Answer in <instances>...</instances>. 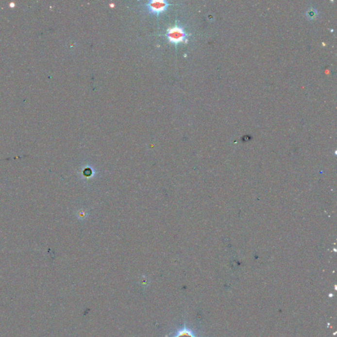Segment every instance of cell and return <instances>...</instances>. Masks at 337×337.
Wrapping results in <instances>:
<instances>
[{"label":"cell","mask_w":337,"mask_h":337,"mask_svg":"<svg viewBox=\"0 0 337 337\" xmlns=\"http://www.w3.org/2000/svg\"><path fill=\"white\" fill-rule=\"evenodd\" d=\"M186 36L187 34L184 29L179 25L170 28L166 33V37L168 41L175 45L185 42Z\"/></svg>","instance_id":"obj_1"},{"label":"cell","mask_w":337,"mask_h":337,"mask_svg":"<svg viewBox=\"0 0 337 337\" xmlns=\"http://www.w3.org/2000/svg\"><path fill=\"white\" fill-rule=\"evenodd\" d=\"M168 337H199V336L193 329L187 326L186 323H184L181 327L176 329L174 332L171 333Z\"/></svg>","instance_id":"obj_3"},{"label":"cell","mask_w":337,"mask_h":337,"mask_svg":"<svg viewBox=\"0 0 337 337\" xmlns=\"http://www.w3.org/2000/svg\"><path fill=\"white\" fill-rule=\"evenodd\" d=\"M307 16H308L307 17H308L310 18L316 17L317 12L316 10H312V9H311L310 11H308V12H307Z\"/></svg>","instance_id":"obj_4"},{"label":"cell","mask_w":337,"mask_h":337,"mask_svg":"<svg viewBox=\"0 0 337 337\" xmlns=\"http://www.w3.org/2000/svg\"><path fill=\"white\" fill-rule=\"evenodd\" d=\"M168 5L169 4L168 1H164V0H152V1H150L146 6L151 14H156L158 16L159 14L164 12L168 9Z\"/></svg>","instance_id":"obj_2"}]
</instances>
